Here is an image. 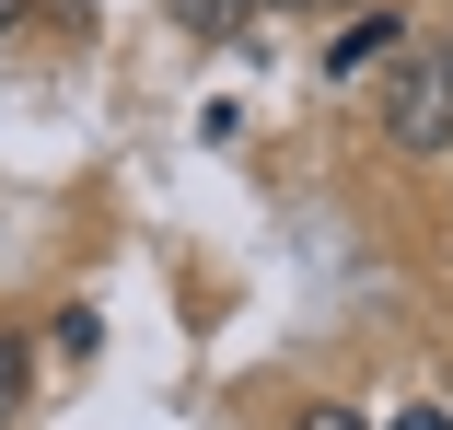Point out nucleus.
I'll return each mask as SVG.
<instances>
[{
    "instance_id": "f03ea898",
    "label": "nucleus",
    "mask_w": 453,
    "mask_h": 430,
    "mask_svg": "<svg viewBox=\"0 0 453 430\" xmlns=\"http://www.w3.org/2000/svg\"><path fill=\"white\" fill-rule=\"evenodd\" d=\"M395 47H407V24H395V12H360V24L326 47V70H372V58H395Z\"/></svg>"
},
{
    "instance_id": "0eeeda50",
    "label": "nucleus",
    "mask_w": 453,
    "mask_h": 430,
    "mask_svg": "<svg viewBox=\"0 0 453 430\" xmlns=\"http://www.w3.org/2000/svg\"><path fill=\"white\" fill-rule=\"evenodd\" d=\"M12 24H24V0H0V35H12Z\"/></svg>"
},
{
    "instance_id": "39448f33",
    "label": "nucleus",
    "mask_w": 453,
    "mask_h": 430,
    "mask_svg": "<svg viewBox=\"0 0 453 430\" xmlns=\"http://www.w3.org/2000/svg\"><path fill=\"white\" fill-rule=\"evenodd\" d=\"M291 430H360V418H349V407H303Z\"/></svg>"
},
{
    "instance_id": "20e7f679",
    "label": "nucleus",
    "mask_w": 453,
    "mask_h": 430,
    "mask_svg": "<svg viewBox=\"0 0 453 430\" xmlns=\"http://www.w3.org/2000/svg\"><path fill=\"white\" fill-rule=\"evenodd\" d=\"M233 12H244V0H187V24H210V35H221Z\"/></svg>"
},
{
    "instance_id": "f257e3e1",
    "label": "nucleus",
    "mask_w": 453,
    "mask_h": 430,
    "mask_svg": "<svg viewBox=\"0 0 453 430\" xmlns=\"http://www.w3.org/2000/svg\"><path fill=\"white\" fill-rule=\"evenodd\" d=\"M384 140H395V151H453V35L395 47V81H384Z\"/></svg>"
},
{
    "instance_id": "423d86ee",
    "label": "nucleus",
    "mask_w": 453,
    "mask_h": 430,
    "mask_svg": "<svg viewBox=\"0 0 453 430\" xmlns=\"http://www.w3.org/2000/svg\"><path fill=\"white\" fill-rule=\"evenodd\" d=\"M384 430H453V418H441V407H395Z\"/></svg>"
},
{
    "instance_id": "7ed1b4c3",
    "label": "nucleus",
    "mask_w": 453,
    "mask_h": 430,
    "mask_svg": "<svg viewBox=\"0 0 453 430\" xmlns=\"http://www.w3.org/2000/svg\"><path fill=\"white\" fill-rule=\"evenodd\" d=\"M12 418H24V349L0 337V430H12Z\"/></svg>"
}]
</instances>
